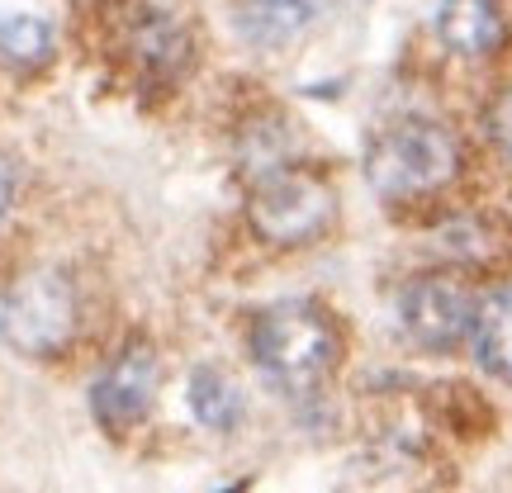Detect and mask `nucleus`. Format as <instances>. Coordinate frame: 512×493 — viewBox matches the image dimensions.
<instances>
[{
	"label": "nucleus",
	"instance_id": "obj_1",
	"mask_svg": "<svg viewBox=\"0 0 512 493\" xmlns=\"http://www.w3.org/2000/svg\"><path fill=\"white\" fill-rule=\"evenodd\" d=\"M252 356L256 366L266 370V380H275L290 394H309L337 370L342 337H337V323L323 304L285 299V304H271V309L256 313Z\"/></svg>",
	"mask_w": 512,
	"mask_h": 493
},
{
	"label": "nucleus",
	"instance_id": "obj_2",
	"mask_svg": "<svg viewBox=\"0 0 512 493\" xmlns=\"http://www.w3.org/2000/svg\"><path fill=\"white\" fill-rule=\"evenodd\" d=\"M460 171L456 133L437 119H399L380 128L366 147V176L384 200H418L441 185H451Z\"/></svg>",
	"mask_w": 512,
	"mask_h": 493
},
{
	"label": "nucleus",
	"instance_id": "obj_3",
	"mask_svg": "<svg viewBox=\"0 0 512 493\" xmlns=\"http://www.w3.org/2000/svg\"><path fill=\"white\" fill-rule=\"evenodd\" d=\"M76 332L72 275L57 266H34L0 294V342L19 356H57Z\"/></svg>",
	"mask_w": 512,
	"mask_h": 493
},
{
	"label": "nucleus",
	"instance_id": "obj_4",
	"mask_svg": "<svg viewBox=\"0 0 512 493\" xmlns=\"http://www.w3.org/2000/svg\"><path fill=\"white\" fill-rule=\"evenodd\" d=\"M332 209H337V195H332V185L323 176L280 166V171H271V176H261L252 185L247 219H252L261 242H271V247H299V242L318 238L328 228Z\"/></svg>",
	"mask_w": 512,
	"mask_h": 493
},
{
	"label": "nucleus",
	"instance_id": "obj_5",
	"mask_svg": "<svg viewBox=\"0 0 512 493\" xmlns=\"http://www.w3.org/2000/svg\"><path fill=\"white\" fill-rule=\"evenodd\" d=\"M399 318L422 351H451L475 328V299L456 275H418L399 294Z\"/></svg>",
	"mask_w": 512,
	"mask_h": 493
},
{
	"label": "nucleus",
	"instance_id": "obj_6",
	"mask_svg": "<svg viewBox=\"0 0 512 493\" xmlns=\"http://www.w3.org/2000/svg\"><path fill=\"white\" fill-rule=\"evenodd\" d=\"M157 380H162V370H157V351H152V342L133 337L110 366H105V375L95 380V389H91L95 422H100V427H110L114 437L133 432V427L152 413Z\"/></svg>",
	"mask_w": 512,
	"mask_h": 493
},
{
	"label": "nucleus",
	"instance_id": "obj_7",
	"mask_svg": "<svg viewBox=\"0 0 512 493\" xmlns=\"http://www.w3.org/2000/svg\"><path fill=\"white\" fill-rule=\"evenodd\" d=\"M437 34L460 57H489L503 43V15L494 0H441Z\"/></svg>",
	"mask_w": 512,
	"mask_h": 493
},
{
	"label": "nucleus",
	"instance_id": "obj_8",
	"mask_svg": "<svg viewBox=\"0 0 512 493\" xmlns=\"http://www.w3.org/2000/svg\"><path fill=\"white\" fill-rule=\"evenodd\" d=\"M470 337H475L479 366L489 370L494 380L512 384V290H498L484 304H475Z\"/></svg>",
	"mask_w": 512,
	"mask_h": 493
},
{
	"label": "nucleus",
	"instance_id": "obj_9",
	"mask_svg": "<svg viewBox=\"0 0 512 493\" xmlns=\"http://www.w3.org/2000/svg\"><path fill=\"white\" fill-rule=\"evenodd\" d=\"M318 10L323 0H238V24L256 43H290L309 29Z\"/></svg>",
	"mask_w": 512,
	"mask_h": 493
},
{
	"label": "nucleus",
	"instance_id": "obj_10",
	"mask_svg": "<svg viewBox=\"0 0 512 493\" xmlns=\"http://www.w3.org/2000/svg\"><path fill=\"white\" fill-rule=\"evenodd\" d=\"M190 408L209 432H233L242 422V389L223 370L200 366L190 375Z\"/></svg>",
	"mask_w": 512,
	"mask_h": 493
},
{
	"label": "nucleus",
	"instance_id": "obj_11",
	"mask_svg": "<svg viewBox=\"0 0 512 493\" xmlns=\"http://www.w3.org/2000/svg\"><path fill=\"white\" fill-rule=\"evenodd\" d=\"M0 57L29 72V67H43L53 57V29L43 24L38 15H10L0 19Z\"/></svg>",
	"mask_w": 512,
	"mask_h": 493
},
{
	"label": "nucleus",
	"instance_id": "obj_12",
	"mask_svg": "<svg viewBox=\"0 0 512 493\" xmlns=\"http://www.w3.org/2000/svg\"><path fill=\"white\" fill-rule=\"evenodd\" d=\"M489 128H494V143L512 157V91L494 105V114H489Z\"/></svg>",
	"mask_w": 512,
	"mask_h": 493
},
{
	"label": "nucleus",
	"instance_id": "obj_13",
	"mask_svg": "<svg viewBox=\"0 0 512 493\" xmlns=\"http://www.w3.org/2000/svg\"><path fill=\"white\" fill-rule=\"evenodd\" d=\"M10 204H15V171H10V162L0 157V219L10 214Z\"/></svg>",
	"mask_w": 512,
	"mask_h": 493
}]
</instances>
